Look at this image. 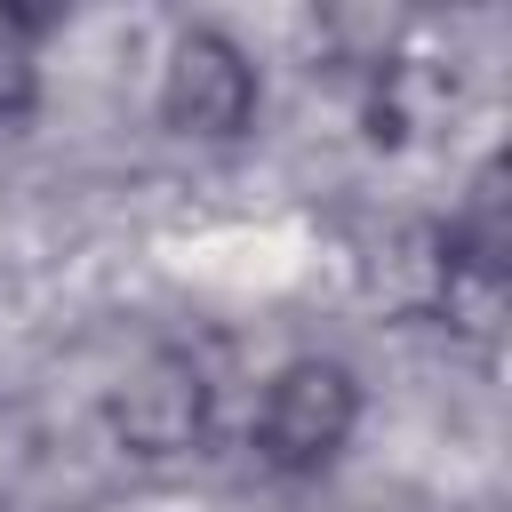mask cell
I'll return each mask as SVG.
<instances>
[{
  "label": "cell",
  "instance_id": "277c9868",
  "mask_svg": "<svg viewBox=\"0 0 512 512\" xmlns=\"http://www.w3.org/2000/svg\"><path fill=\"white\" fill-rule=\"evenodd\" d=\"M56 8H24L0 0V128H24L40 112V40H48Z\"/></svg>",
  "mask_w": 512,
  "mask_h": 512
},
{
  "label": "cell",
  "instance_id": "7a4b0ae2",
  "mask_svg": "<svg viewBox=\"0 0 512 512\" xmlns=\"http://www.w3.org/2000/svg\"><path fill=\"white\" fill-rule=\"evenodd\" d=\"M216 424V384L208 360L184 344H152L120 368V384L104 392V432L120 440V456L136 464H176L208 440Z\"/></svg>",
  "mask_w": 512,
  "mask_h": 512
},
{
  "label": "cell",
  "instance_id": "3957f363",
  "mask_svg": "<svg viewBox=\"0 0 512 512\" xmlns=\"http://www.w3.org/2000/svg\"><path fill=\"white\" fill-rule=\"evenodd\" d=\"M160 128L184 144H240L264 112V72L224 24H184L160 64Z\"/></svg>",
  "mask_w": 512,
  "mask_h": 512
},
{
  "label": "cell",
  "instance_id": "6da1fadb",
  "mask_svg": "<svg viewBox=\"0 0 512 512\" xmlns=\"http://www.w3.org/2000/svg\"><path fill=\"white\" fill-rule=\"evenodd\" d=\"M368 416V392H360V368L336 360V352H296L264 376L256 392V416H248V456L272 472V480H320L352 432Z\"/></svg>",
  "mask_w": 512,
  "mask_h": 512
}]
</instances>
